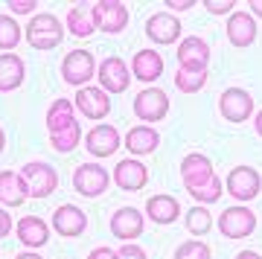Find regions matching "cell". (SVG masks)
Wrapping results in <instances>:
<instances>
[{"label": "cell", "mask_w": 262, "mask_h": 259, "mask_svg": "<svg viewBox=\"0 0 262 259\" xmlns=\"http://www.w3.org/2000/svg\"><path fill=\"white\" fill-rule=\"evenodd\" d=\"M181 181L198 204H215L222 198V189H225L222 178L213 172V163L198 152L181 160Z\"/></svg>", "instance_id": "6da1fadb"}, {"label": "cell", "mask_w": 262, "mask_h": 259, "mask_svg": "<svg viewBox=\"0 0 262 259\" xmlns=\"http://www.w3.org/2000/svg\"><path fill=\"white\" fill-rule=\"evenodd\" d=\"M61 38H64V27L50 12L32 15V20L27 24V41L32 50H56L61 44Z\"/></svg>", "instance_id": "7a4b0ae2"}, {"label": "cell", "mask_w": 262, "mask_h": 259, "mask_svg": "<svg viewBox=\"0 0 262 259\" xmlns=\"http://www.w3.org/2000/svg\"><path fill=\"white\" fill-rule=\"evenodd\" d=\"M96 76V61L88 50H70L61 61V79L73 88H88V82Z\"/></svg>", "instance_id": "3957f363"}, {"label": "cell", "mask_w": 262, "mask_h": 259, "mask_svg": "<svg viewBox=\"0 0 262 259\" xmlns=\"http://www.w3.org/2000/svg\"><path fill=\"white\" fill-rule=\"evenodd\" d=\"M91 15H94L96 29H102L108 35L122 32L125 24H128V6L122 0H96L91 6Z\"/></svg>", "instance_id": "277c9868"}, {"label": "cell", "mask_w": 262, "mask_h": 259, "mask_svg": "<svg viewBox=\"0 0 262 259\" xmlns=\"http://www.w3.org/2000/svg\"><path fill=\"white\" fill-rule=\"evenodd\" d=\"M20 178L27 184V195H32V198H47L58 186V172L50 163H38V160L20 169Z\"/></svg>", "instance_id": "5b68a950"}, {"label": "cell", "mask_w": 262, "mask_h": 259, "mask_svg": "<svg viewBox=\"0 0 262 259\" xmlns=\"http://www.w3.org/2000/svg\"><path fill=\"white\" fill-rule=\"evenodd\" d=\"M111 184V175H108V169L99 166V163H82V166H76L73 172V189L84 198H96V195H102Z\"/></svg>", "instance_id": "8992f818"}, {"label": "cell", "mask_w": 262, "mask_h": 259, "mask_svg": "<svg viewBox=\"0 0 262 259\" xmlns=\"http://www.w3.org/2000/svg\"><path fill=\"white\" fill-rule=\"evenodd\" d=\"M225 186L236 201H253L262 189V178L253 166H233L225 181Z\"/></svg>", "instance_id": "52a82bcc"}, {"label": "cell", "mask_w": 262, "mask_h": 259, "mask_svg": "<svg viewBox=\"0 0 262 259\" xmlns=\"http://www.w3.org/2000/svg\"><path fill=\"white\" fill-rule=\"evenodd\" d=\"M253 227H256V213H251L248 207H227L225 213L219 215V230L222 236L227 239H245V236H251Z\"/></svg>", "instance_id": "ba28073f"}, {"label": "cell", "mask_w": 262, "mask_h": 259, "mask_svg": "<svg viewBox=\"0 0 262 259\" xmlns=\"http://www.w3.org/2000/svg\"><path fill=\"white\" fill-rule=\"evenodd\" d=\"M134 114H137V120L160 122L169 114V96L160 88H146L134 96Z\"/></svg>", "instance_id": "9c48e42d"}, {"label": "cell", "mask_w": 262, "mask_h": 259, "mask_svg": "<svg viewBox=\"0 0 262 259\" xmlns=\"http://www.w3.org/2000/svg\"><path fill=\"white\" fill-rule=\"evenodd\" d=\"M219 111H222V117L230 120V122L251 120L253 96L248 91H242V88H227V91L222 93V99H219Z\"/></svg>", "instance_id": "30bf717a"}, {"label": "cell", "mask_w": 262, "mask_h": 259, "mask_svg": "<svg viewBox=\"0 0 262 259\" xmlns=\"http://www.w3.org/2000/svg\"><path fill=\"white\" fill-rule=\"evenodd\" d=\"M96 76H99V88H102L105 93H122L125 88H128V67H125V61H122L120 56H108L102 61V64L96 67Z\"/></svg>", "instance_id": "8fae6325"}, {"label": "cell", "mask_w": 262, "mask_h": 259, "mask_svg": "<svg viewBox=\"0 0 262 259\" xmlns=\"http://www.w3.org/2000/svg\"><path fill=\"white\" fill-rule=\"evenodd\" d=\"M120 146H122L120 131L114 128V125H105V122L94 125V128L84 134V148H88L94 158H111Z\"/></svg>", "instance_id": "7c38bea8"}, {"label": "cell", "mask_w": 262, "mask_h": 259, "mask_svg": "<svg viewBox=\"0 0 262 259\" xmlns=\"http://www.w3.org/2000/svg\"><path fill=\"white\" fill-rule=\"evenodd\" d=\"M73 105L79 108V114H84L88 120H102L111 111V96L102 88H79L76 91Z\"/></svg>", "instance_id": "4fadbf2b"}, {"label": "cell", "mask_w": 262, "mask_h": 259, "mask_svg": "<svg viewBox=\"0 0 262 259\" xmlns=\"http://www.w3.org/2000/svg\"><path fill=\"white\" fill-rule=\"evenodd\" d=\"M111 181L117 186H120L122 192H137V189H143L146 186V181H149V169L143 166L140 160H120L117 166H114V175Z\"/></svg>", "instance_id": "5bb4252c"}, {"label": "cell", "mask_w": 262, "mask_h": 259, "mask_svg": "<svg viewBox=\"0 0 262 259\" xmlns=\"http://www.w3.org/2000/svg\"><path fill=\"white\" fill-rule=\"evenodd\" d=\"M181 20L175 15H169V12H158V15H151L146 20V35L155 41V44H175L181 35Z\"/></svg>", "instance_id": "9a60e30c"}, {"label": "cell", "mask_w": 262, "mask_h": 259, "mask_svg": "<svg viewBox=\"0 0 262 259\" xmlns=\"http://www.w3.org/2000/svg\"><path fill=\"white\" fill-rule=\"evenodd\" d=\"M53 227H56V233H61V236H67V239H73V236L84 233V227H88V215H84V210H79L76 204H61L56 213H53Z\"/></svg>", "instance_id": "2e32d148"}, {"label": "cell", "mask_w": 262, "mask_h": 259, "mask_svg": "<svg viewBox=\"0 0 262 259\" xmlns=\"http://www.w3.org/2000/svg\"><path fill=\"white\" fill-rule=\"evenodd\" d=\"M111 233L122 242H134L143 233V213L134 207H120L111 215Z\"/></svg>", "instance_id": "e0dca14e"}, {"label": "cell", "mask_w": 262, "mask_h": 259, "mask_svg": "<svg viewBox=\"0 0 262 259\" xmlns=\"http://www.w3.org/2000/svg\"><path fill=\"white\" fill-rule=\"evenodd\" d=\"M227 41L233 47H251L253 41H256V20H253V15H248V12H233L230 18H227Z\"/></svg>", "instance_id": "ac0fdd59"}, {"label": "cell", "mask_w": 262, "mask_h": 259, "mask_svg": "<svg viewBox=\"0 0 262 259\" xmlns=\"http://www.w3.org/2000/svg\"><path fill=\"white\" fill-rule=\"evenodd\" d=\"M27 64L18 53H0V93H9L24 84Z\"/></svg>", "instance_id": "d6986e66"}, {"label": "cell", "mask_w": 262, "mask_h": 259, "mask_svg": "<svg viewBox=\"0 0 262 259\" xmlns=\"http://www.w3.org/2000/svg\"><path fill=\"white\" fill-rule=\"evenodd\" d=\"M27 198H29L27 184H24L20 172L3 169V172H0V204H6V207H20Z\"/></svg>", "instance_id": "ffe728a7"}, {"label": "cell", "mask_w": 262, "mask_h": 259, "mask_svg": "<svg viewBox=\"0 0 262 259\" xmlns=\"http://www.w3.org/2000/svg\"><path fill=\"white\" fill-rule=\"evenodd\" d=\"M178 213H181L178 198H172V195H166V192L151 195L149 201H146V215H149L155 224H172V222H178Z\"/></svg>", "instance_id": "44dd1931"}, {"label": "cell", "mask_w": 262, "mask_h": 259, "mask_svg": "<svg viewBox=\"0 0 262 259\" xmlns=\"http://www.w3.org/2000/svg\"><path fill=\"white\" fill-rule=\"evenodd\" d=\"M131 73L137 76L140 82H155L160 79L163 73V58H160L158 50H140V53H134L131 58Z\"/></svg>", "instance_id": "7402d4cb"}, {"label": "cell", "mask_w": 262, "mask_h": 259, "mask_svg": "<svg viewBox=\"0 0 262 259\" xmlns=\"http://www.w3.org/2000/svg\"><path fill=\"white\" fill-rule=\"evenodd\" d=\"M18 233V239L27 245V248H41V245H47L50 239V227L44 219H38V215H24L15 227Z\"/></svg>", "instance_id": "603a6c76"}, {"label": "cell", "mask_w": 262, "mask_h": 259, "mask_svg": "<svg viewBox=\"0 0 262 259\" xmlns=\"http://www.w3.org/2000/svg\"><path fill=\"white\" fill-rule=\"evenodd\" d=\"M210 61V47L198 35H189L178 44V64L181 67H207Z\"/></svg>", "instance_id": "cb8c5ba5"}, {"label": "cell", "mask_w": 262, "mask_h": 259, "mask_svg": "<svg viewBox=\"0 0 262 259\" xmlns=\"http://www.w3.org/2000/svg\"><path fill=\"white\" fill-rule=\"evenodd\" d=\"M122 146L128 148L131 155H151L155 148L160 146V134L151 125H134V128L125 134V143Z\"/></svg>", "instance_id": "d4e9b609"}, {"label": "cell", "mask_w": 262, "mask_h": 259, "mask_svg": "<svg viewBox=\"0 0 262 259\" xmlns=\"http://www.w3.org/2000/svg\"><path fill=\"white\" fill-rule=\"evenodd\" d=\"M76 105L70 99H56L47 108V131L50 134H58V131L76 125Z\"/></svg>", "instance_id": "484cf974"}, {"label": "cell", "mask_w": 262, "mask_h": 259, "mask_svg": "<svg viewBox=\"0 0 262 259\" xmlns=\"http://www.w3.org/2000/svg\"><path fill=\"white\" fill-rule=\"evenodd\" d=\"M64 27L73 32L76 38H88V35H94V15H91V9L84 6V3H76V6H70L67 9V18H64Z\"/></svg>", "instance_id": "4316f807"}, {"label": "cell", "mask_w": 262, "mask_h": 259, "mask_svg": "<svg viewBox=\"0 0 262 259\" xmlns=\"http://www.w3.org/2000/svg\"><path fill=\"white\" fill-rule=\"evenodd\" d=\"M207 84V67H181L175 73V88L181 93H198Z\"/></svg>", "instance_id": "83f0119b"}, {"label": "cell", "mask_w": 262, "mask_h": 259, "mask_svg": "<svg viewBox=\"0 0 262 259\" xmlns=\"http://www.w3.org/2000/svg\"><path fill=\"white\" fill-rule=\"evenodd\" d=\"M210 227H213V215L207 213L204 204H198V207L187 210V230L192 233V236H207Z\"/></svg>", "instance_id": "f1b7e54d"}, {"label": "cell", "mask_w": 262, "mask_h": 259, "mask_svg": "<svg viewBox=\"0 0 262 259\" xmlns=\"http://www.w3.org/2000/svg\"><path fill=\"white\" fill-rule=\"evenodd\" d=\"M50 143H53V148H56V152H61V155L73 152V148L82 143V125L76 122V125H70V128L58 131V134H50Z\"/></svg>", "instance_id": "f546056e"}, {"label": "cell", "mask_w": 262, "mask_h": 259, "mask_svg": "<svg viewBox=\"0 0 262 259\" xmlns=\"http://www.w3.org/2000/svg\"><path fill=\"white\" fill-rule=\"evenodd\" d=\"M20 24L12 15H0V50H15L18 47V41H20Z\"/></svg>", "instance_id": "4dcf8cb0"}, {"label": "cell", "mask_w": 262, "mask_h": 259, "mask_svg": "<svg viewBox=\"0 0 262 259\" xmlns=\"http://www.w3.org/2000/svg\"><path fill=\"white\" fill-rule=\"evenodd\" d=\"M175 259H213V250H210V245L201 242V239H187V242L178 245Z\"/></svg>", "instance_id": "1f68e13d"}, {"label": "cell", "mask_w": 262, "mask_h": 259, "mask_svg": "<svg viewBox=\"0 0 262 259\" xmlns=\"http://www.w3.org/2000/svg\"><path fill=\"white\" fill-rule=\"evenodd\" d=\"M233 3L236 0H204V9L210 15H233Z\"/></svg>", "instance_id": "d6a6232c"}, {"label": "cell", "mask_w": 262, "mask_h": 259, "mask_svg": "<svg viewBox=\"0 0 262 259\" xmlns=\"http://www.w3.org/2000/svg\"><path fill=\"white\" fill-rule=\"evenodd\" d=\"M117 259H146V250L134 242H125L120 250H117Z\"/></svg>", "instance_id": "836d02e7"}, {"label": "cell", "mask_w": 262, "mask_h": 259, "mask_svg": "<svg viewBox=\"0 0 262 259\" xmlns=\"http://www.w3.org/2000/svg\"><path fill=\"white\" fill-rule=\"evenodd\" d=\"M6 6L12 15H35V0H9Z\"/></svg>", "instance_id": "e575fe53"}, {"label": "cell", "mask_w": 262, "mask_h": 259, "mask_svg": "<svg viewBox=\"0 0 262 259\" xmlns=\"http://www.w3.org/2000/svg\"><path fill=\"white\" fill-rule=\"evenodd\" d=\"M9 233H12V215L0 207V239H3V236H9Z\"/></svg>", "instance_id": "d590c367"}, {"label": "cell", "mask_w": 262, "mask_h": 259, "mask_svg": "<svg viewBox=\"0 0 262 259\" xmlns=\"http://www.w3.org/2000/svg\"><path fill=\"white\" fill-rule=\"evenodd\" d=\"M88 259H117V250L111 248H94L88 253Z\"/></svg>", "instance_id": "8d00e7d4"}, {"label": "cell", "mask_w": 262, "mask_h": 259, "mask_svg": "<svg viewBox=\"0 0 262 259\" xmlns=\"http://www.w3.org/2000/svg\"><path fill=\"white\" fill-rule=\"evenodd\" d=\"M192 3H195V0H166V6H169V9H178V12L192 9Z\"/></svg>", "instance_id": "74e56055"}, {"label": "cell", "mask_w": 262, "mask_h": 259, "mask_svg": "<svg viewBox=\"0 0 262 259\" xmlns=\"http://www.w3.org/2000/svg\"><path fill=\"white\" fill-rule=\"evenodd\" d=\"M236 259H262V256H259V253H253V250H239Z\"/></svg>", "instance_id": "f35d334b"}, {"label": "cell", "mask_w": 262, "mask_h": 259, "mask_svg": "<svg viewBox=\"0 0 262 259\" xmlns=\"http://www.w3.org/2000/svg\"><path fill=\"white\" fill-rule=\"evenodd\" d=\"M251 12L256 15V18H262V0H253V3H251Z\"/></svg>", "instance_id": "ab89813d"}, {"label": "cell", "mask_w": 262, "mask_h": 259, "mask_svg": "<svg viewBox=\"0 0 262 259\" xmlns=\"http://www.w3.org/2000/svg\"><path fill=\"white\" fill-rule=\"evenodd\" d=\"M253 128H256V134L262 137V111L256 114V117H253Z\"/></svg>", "instance_id": "60d3db41"}, {"label": "cell", "mask_w": 262, "mask_h": 259, "mask_svg": "<svg viewBox=\"0 0 262 259\" xmlns=\"http://www.w3.org/2000/svg\"><path fill=\"white\" fill-rule=\"evenodd\" d=\"M15 259H41V256H38V253H29V250H27V253H18Z\"/></svg>", "instance_id": "b9f144b4"}, {"label": "cell", "mask_w": 262, "mask_h": 259, "mask_svg": "<svg viewBox=\"0 0 262 259\" xmlns=\"http://www.w3.org/2000/svg\"><path fill=\"white\" fill-rule=\"evenodd\" d=\"M6 148V134H3V128H0V152Z\"/></svg>", "instance_id": "7bdbcfd3"}]
</instances>
